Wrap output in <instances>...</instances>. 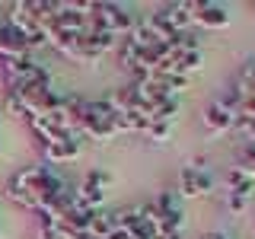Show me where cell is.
<instances>
[{
    "label": "cell",
    "mask_w": 255,
    "mask_h": 239,
    "mask_svg": "<svg viewBox=\"0 0 255 239\" xmlns=\"http://www.w3.org/2000/svg\"><path fill=\"white\" fill-rule=\"evenodd\" d=\"M115 233V220H112V211H96L93 223H90V236L93 239H109Z\"/></svg>",
    "instance_id": "2e32d148"
},
{
    "label": "cell",
    "mask_w": 255,
    "mask_h": 239,
    "mask_svg": "<svg viewBox=\"0 0 255 239\" xmlns=\"http://www.w3.org/2000/svg\"><path fill=\"white\" fill-rule=\"evenodd\" d=\"M156 16L175 32V35H179V32H191V26H195L188 0H182V3H163V6H156Z\"/></svg>",
    "instance_id": "9c48e42d"
},
{
    "label": "cell",
    "mask_w": 255,
    "mask_h": 239,
    "mask_svg": "<svg viewBox=\"0 0 255 239\" xmlns=\"http://www.w3.org/2000/svg\"><path fill=\"white\" fill-rule=\"evenodd\" d=\"M29 51V42H26V35H22L19 29H13L10 22H0V61H6V58H26Z\"/></svg>",
    "instance_id": "30bf717a"
},
{
    "label": "cell",
    "mask_w": 255,
    "mask_h": 239,
    "mask_svg": "<svg viewBox=\"0 0 255 239\" xmlns=\"http://www.w3.org/2000/svg\"><path fill=\"white\" fill-rule=\"evenodd\" d=\"M223 188H227V195H239V198H252L255 191V179L252 175H246L243 169H227V175H223Z\"/></svg>",
    "instance_id": "4fadbf2b"
},
{
    "label": "cell",
    "mask_w": 255,
    "mask_h": 239,
    "mask_svg": "<svg viewBox=\"0 0 255 239\" xmlns=\"http://www.w3.org/2000/svg\"><path fill=\"white\" fill-rule=\"evenodd\" d=\"M236 169H243L246 175H252V179H255V143H243L239 159H236Z\"/></svg>",
    "instance_id": "e0dca14e"
},
{
    "label": "cell",
    "mask_w": 255,
    "mask_h": 239,
    "mask_svg": "<svg viewBox=\"0 0 255 239\" xmlns=\"http://www.w3.org/2000/svg\"><path fill=\"white\" fill-rule=\"evenodd\" d=\"M252 10H255V3H252Z\"/></svg>",
    "instance_id": "4316f807"
},
{
    "label": "cell",
    "mask_w": 255,
    "mask_h": 239,
    "mask_svg": "<svg viewBox=\"0 0 255 239\" xmlns=\"http://www.w3.org/2000/svg\"><path fill=\"white\" fill-rule=\"evenodd\" d=\"M153 239H185V230H159L153 233Z\"/></svg>",
    "instance_id": "7402d4cb"
},
{
    "label": "cell",
    "mask_w": 255,
    "mask_h": 239,
    "mask_svg": "<svg viewBox=\"0 0 255 239\" xmlns=\"http://www.w3.org/2000/svg\"><path fill=\"white\" fill-rule=\"evenodd\" d=\"M233 90L243 96V99H252V96H255V61H246L243 64V70L236 74Z\"/></svg>",
    "instance_id": "9a60e30c"
},
{
    "label": "cell",
    "mask_w": 255,
    "mask_h": 239,
    "mask_svg": "<svg viewBox=\"0 0 255 239\" xmlns=\"http://www.w3.org/2000/svg\"><path fill=\"white\" fill-rule=\"evenodd\" d=\"M0 156H3V147H0Z\"/></svg>",
    "instance_id": "d4e9b609"
},
{
    "label": "cell",
    "mask_w": 255,
    "mask_h": 239,
    "mask_svg": "<svg viewBox=\"0 0 255 239\" xmlns=\"http://www.w3.org/2000/svg\"><path fill=\"white\" fill-rule=\"evenodd\" d=\"M80 153H83V143H80V137H64V140L45 143V150H42L45 163H51V166L74 163V159H80Z\"/></svg>",
    "instance_id": "8fae6325"
},
{
    "label": "cell",
    "mask_w": 255,
    "mask_h": 239,
    "mask_svg": "<svg viewBox=\"0 0 255 239\" xmlns=\"http://www.w3.org/2000/svg\"><path fill=\"white\" fill-rule=\"evenodd\" d=\"M6 185H10V188H19V191H29V195L42 204V211H45V207L51 204L64 188H67V182H64L61 175H54L51 166H42V163H38V166H26V169H19L10 182H6Z\"/></svg>",
    "instance_id": "6da1fadb"
},
{
    "label": "cell",
    "mask_w": 255,
    "mask_h": 239,
    "mask_svg": "<svg viewBox=\"0 0 255 239\" xmlns=\"http://www.w3.org/2000/svg\"><path fill=\"white\" fill-rule=\"evenodd\" d=\"M159 214L166 220V230H185V211H182V198L179 191H159L153 198Z\"/></svg>",
    "instance_id": "ba28073f"
},
{
    "label": "cell",
    "mask_w": 255,
    "mask_h": 239,
    "mask_svg": "<svg viewBox=\"0 0 255 239\" xmlns=\"http://www.w3.org/2000/svg\"><path fill=\"white\" fill-rule=\"evenodd\" d=\"M201 121H204V127H207L211 134H223V131H233V124H236V112H233V109H227L220 99H214V102H207V106H204Z\"/></svg>",
    "instance_id": "52a82bcc"
},
{
    "label": "cell",
    "mask_w": 255,
    "mask_h": 239,
    "mask_svg": "<svg viewBox=\"0 0 255 239\" xmlns=\"http://www.w3.org/2000/svg\"><path fill=\"white\" fill-rule=\"evenodd\" d=\"M236 121H255V96L252 99H243V106L236 112Z\"/></svg>",
    "instance_id": "44dd1931"
},
{
    "label": "cell",
    "mask_w": 255,
    "mask_h": 239,
    "mask_svg": "<svg viewBox=\"0 0 255 239\" xmlns=\"http://www.w3.org/2000/svg\"><path fill=\"white\" fill-rule=\"evenodd\" d=\"M109 239H128V236H122V233H112V236H109Z\"/></svg>",
    "instance_id": "cb8c5ba5"
},
{
    "label": "cell",
    "mask_w": 255,
    "mask_h": 239,
    "mask_svg": "<svg viewBox=\"0 0 255 239\" xmlns=\"http://www.w3.org/2000/svg\"><path fill=\"white\" fill-rule=\"evenodd\" d=\"M147 137L153 140V143H166L172 137V124H166V121H153L147 127Z\"/></svg>",
    "instance_id": "d6986e66"
},
{
    "label": "cell",
    "mask_w": 255,
    "mask_h": 239,
    "mask_svg": "<svg viewBox=\"0 0 255 239\" xmlns=\"http://www.w3.org/2000/svg\"><path fill=\"white\" fill-rule=\"evenodd\" d=\"M201 239H230L227 233H207V236H201Z\"/></svg>",
    "instance_id": "603a6c76"
},
{
    "label": "cell",
    "mask_w": 255,
    "mask_h": 239,
    "mask_svg": "<svg viewBox=\"0 0 255 239\" xmlns=\"http://www.w3.org/2000/svg\"><path fill=\"white\" fill-rule=\"evenodd\" d=\"M214 185H217V179H214L207 169H198V166L185 163L179 169V182H175V191H179V198H204L211 195Z\"/></svg>",
    "instance_id": "5b68a950"
},
{
    "label": "cell",
    "mask_w": 255,
    "mask_h": 239,
    "mask_svg": "<svg viewBox=\"0 0 255 239\" xmlns=\"http://www.w3.org/2000/svg\"><path fill=\"white\" fill-rule=\"evenodd\" d=\"M86 13H90V22L96 32H106V35H115V38H128L131 29L137 26L131 10L118 6V3H90Z\"/></svg>",
    "instance_id": "7a4b0ae2"
},
{
    "label": "cell",
    "mask_w": 255,
    "mask_h": 239,
    "mask_svg": "<svg viewBox=\"0 0 255 239\" xmlns=\"http://www.w3.org/2000/svg\"><path fill=\"white\" fill-rule=\"evenodd\" d=\"M191 19L201 29H227L230 26V10L223 3H207V0H188Z\"/></svg>",
    "instance_id": "8992f818"
},
{
    "label": "cell",
    "mask_w": 255,
    "mask_h": 239,
    "mask_svg": "<svg viewBox=\"0 0 255 239\" xmlns=\"http://www.w3.org/2000/svg\"><path fill=\"white\" fill-rule=\"evenodd\" d=\"M112 185V172L106 169H90L83 175V182L74 188V207H90L99 211V204L106 201V191Z\"/></svg>",
    "instance_id": "277c9868"
},
{
    "label": "cell",
    "mask_w": 255,
    "mask_h": 239,
    "mask_svg": "<svg viewBox=\"0 0 255 239\" xmlns=\"http://www.w3.org/2000/svg\"><path fill=\"white\" fill-rule=\"evenodd\" d=\"M3 112H6V115H10V118H16V121H26L29 124V109L26 106H22V102L19 99H16V96H6V102H3Z\"/></svg>",
    "instance_id": "ac0fdd59"
},
{
    "label": "cell",
    "mask_w": 255,
    "mask_h": 239,
    "mask_svg": "<svg viewBox=\"0 0 255 239\" xmlns=\"http://www.w3.org/2000/svg\"><path fill=\"white\" fill-rule=\"evenodd\" d=\"M0 239H3V230H0Z\"/></svg>",
    "instance_id": "484cf974"
},
{
    "label": "cell",
    "mask_w": 255,
    "mask_h": 239,
    "mask_svg": "<svg viewBox=\"0 0 255 239\" xmlns=\"http://www.w3.org/2000/svg\"><path fill=\"white\" fill-rule=\"evenodd\" d=\"M137 207V217L150 227V233H159V230H166V220H163V214H159V207L156 201L150 198V201H143V204H134Z\"/></svg>",
    "instance_id": "5bb4252c"
},
{
    "label": "cell",
    "mask_w": 255,
    "mask_h": 239,
    "mask_svg": "<svg viewBox=\"0 0 255 239\" xmlns=\"http://www.w3.org/2000/svg\"><path fill=\"white\" fill-rule=\"evenodd\" d=\"M169 74H175V77H185V80H191L195 74H201L204 70V54L201 51H185V54H175V58L169 61Z\"/></svg>",
    "instance_id": "7c38bea8"
},
{
    "label": "cell",
    "mask_w": 255,
    "mask_h": 239,
    "mask_svg": "<svg viewBox=\"0 0 255 239\" xmlns=\"http://www.w3.org/2000/svg\"><path fill=\"white\" fill-rule=\"evenodd\" d=\"M246 204H249V198H239V195H227V198H223V207H227L230 214H243Z\"/></svg>",
    "instance_id": "ffe728a7"
},
{
    "label": "cell",
    "mask_w": 255,
    "mask_h": 239,
    "mask_svg": "<svg viewBox=\"0 0 255 239\" xmlns=\"http://www.w3.org/2000/svg\"><path fill=\"white\" fill-rule=\"evenodd\" d=\"M6 22L26 35L29 51H32V48H48L45 29H42V22H38V16L32 13V0H19V3H10V6H6Z\"/></svg>",
    "instance_id": "3957f363"
}]
</instances>
